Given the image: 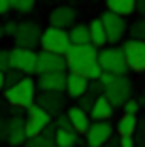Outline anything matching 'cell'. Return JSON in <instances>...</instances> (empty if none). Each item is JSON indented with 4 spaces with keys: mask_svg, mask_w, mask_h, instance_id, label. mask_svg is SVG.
Instances as JSON below:
<instances>
[{
    "mask_svg": "<svg viewBox=\"0 0 145 147\" xmlns=\"http://www.w3.org/2000/svg\"><path fill=\"white\" fill-rule=\"evenodd\" d=\"M36 81H34L32 77H24L22 81H17L15 85H11V88L4 90V100L9 102V107H22V109H28L30 105L36 102Z\"/></svg>",
    "mask_w": 145,
    "mask_h": 147,
    "instance_id": "cell-1",
    "label": "cell"
},
{
    "mask_svg": "<svg viewBox=\"0 0 145 147\" xmlns=\"http://www.w3.org/2000/svg\"><path fill=\"white\" fill-rule=\"evenodd\" d=\"M105 98L115 109H122L128 100L132 98V81L126 75H115L107 85H105Z\"/></svg>",
    "mask_w": 145,
    "mask_h": 147,
    "instance_id": "cell-2",
    "label": "cell"
},
{
    "mask_svg": "<svg viewBox=\"0 0 145 147\" xmlns=\"http://www.w3.org/2000/svg\"><path fill=\"white\" fill-rule=\"evenodd\" d=\"M98 60V47L94 43H81V45H71L66 53V62H68V70L71 73H81L90 62Z\"/></svg>",
    "mask_w": 145,
    "mask_h": 147,
    "instance_id": "cell-3",
    "label": "cell"
},
{
    "mask_svg": "<svg viewBox=\"0 0 145 147\" xmlns=\"http://www.w3.org/2000/svg\"><path fill=\"white\" fill-rule=\"evenodd\" d=\"M71 45H73V40H71V34H68L66 28L49 26V28H45L43 34H41V49H47V51L66 55L68 49H71Z\"/></svg>",
    "mask_w": 145,
    "mask_h": 147,
    "instance_id": "cell-4",
    "label": "cell"
},
{
    "mask_svg": "<svg viewBox=\"0 0 145 147\" xmlns=\"http://www.w3.org/2000/svg\"><path fill=\"white\" fill-rule=\"evenodd\" d=\"M98 64L103 66V70L115 73V75H126V70H128L124 49L115 47V45H109V47L98 49Z\"/></svg>",
    "mask_w": 145,
    "mask_h": 147,
    "instance_id": "cell-5",
    "label": "cell"
},
{
    "mask_svg": "<svg viewBox=\"0 0 145 147\" xmlns=\"http://www.w3.org/2000/svg\"><path fill=\"white\" fill-rule=\"evenodd\" d=\"M100 19H103V24H105V30H107V40H109V45L122 43L124 36H126V32H128L126 17L107 9V11L100 15Z\"/></svg>",
    "mask_w": 145,
    "mask_h": 147,
    "instance_id": "cell-6",
    "label": "cell"
},
{
    "mask_svg": "<svg viewBox=\"0 0 145 147\" xmlns=\"http://www.w3.org/2000/svg\"><path fill=\"white\" fill-rule=\"evenodd\" d=\"M26 113H28V117H26V134H28V139L41 134L43 130H45V126L53 124V121H51L53 115L47 113V111H45L38 102L30 105V107L26 109Z\"/></svg>",
    "mask_w": 145,
    "mask_h": 147,
    "instance_id": "cell-7",
    "label": "cell"
},
{
    "mask_svg": "<svg viewBox=\"0 0 145 147\" xmlns=\"http://www.w3.org/2000/svg\"><path fill=\"white\" fill-rule=\"evenodd\" d=\"M41 34H43V30L36 22H24V24H17V30H15L13 38H15L17 47L34 49L41 45Z\"/></svg>",
    "mask_w": 145,
    "mask_h": 147,
    "instance_id": "cell-8",
    "label": "cell"
},
{
    "mask_svg": "<svg viewBox=\"0 0 145 147\" xmlns=\"http://www.w3.org/2000/svg\"><path fill=\"white\" fill-rule=\"evenodd\" d=\"M122 49H124V55H126L128 70L145 73V40L128 38V40H124Z\"/></svg>",
    "mask_w": 145,
    "mask_h": 147,
    "instance_id": "cell-9",
    "label": "cell"
},
{
    "mask_svg": "<svg viewBox=\"0 0 145 147\" xmlns=\"http://www.w3.org/2000/svg\"><path fill=\"white\" fill-rule=\"evenodd\" d=\"M36 60L38 53L34 49L17 47V45H15V49H11V68L22 70L24 75H36Z\"/></svg>",
    "mask_w": 145,
    "mask_h": 147,
    "instance_id": "cell-10",
    "label": "cell"
},
{
    "mask_svg": "<svg viewBox=\"0 0 145 147\" xmlns=\"http://www.w3.org/2000/svg\"><path fill=\"white\" fill-rule=\"evenodd\" d=\"M115 126H111V121H92V126L86 132V147H103L105 143H109L113 136Z\"/></svg>",
    "mask_w": 145,
    "mask_h": 147,
    "instance_id": "cell-11",
    "label": "cell"
},
{
    "mask_svg": "<svg viewBox=\"0 0 145 147\" xmlns=\"http://www.w3.org/2000/svg\"><path fill=\"white\" fill-rule=\"evenodd\" d=\"M68 62L66 55H60L47 49L38 51V60H36V75H45V73H56V70H66Z\"/></svg>",
    "mask_w": 145,
    "mask_h": 147,
    "instance_id": "cell-12",
    "label": "cell"
},
{
    "mask_svg": "<svg viewBox=\"0 0 145 147\" xmlns=\"http://www.w3.org/2000/svg\"><path fill=\"white\" fill-rule=\"evenodd\" d=\"M36 102L47 111L51 113L53 117H58L64 109H66V94L64 92H41L36 94Z\"/></svg>",
    "mask_w": 145,
    "mask_h": 147,
    "instance_id": "cell-13",
    "label": "cell"
},
{
    "mask_svg": "<svg viewBox=\"0 0 145 147\" xmlns=\"http://www.w3.org/2000/svg\"><path fill=\"white\" fill-rule=\"evenodd\" d=\"M66 70H56V73L38 75L36 85L41 92H66Z\"/></svg>",
    "mask_w": 145,
    "mask_h": 147,
    "instance_id": "cell-14",
    "label": "cell"
},
{
    "mask_svg": "<svg viewBox=\"0 0 145 147\" xmlns=\"http://www.w3.org/2000/svg\"><path fill=\"white\" fill-rule=\"evenodd\" d=\"M75 22H77V11L73 7H66V4H60L49 13V26L68 30L71 26H75Z\"/></svg>",
    "mask_w": 145,
    "mask_h": 147,
    "instance_id": "cell-15",
    "label": "cell"
},
{
    "mask_svg": "<svg viewBox=\"0 0 145 147\" xmlns=\"http://www.w3.org/2000/svg\"><path fill=\"white\" fill-rule=\"evenodd\" d=\"M28 141L26 134V119L22 115H11L9 117V145L11 147H19Z\"/></svg>",
    "mask_w": 145,
    "mask_h": 147,
    "instance_id": "cell-16",
    "label": "cell"
},
{
    "mask_svg": "<svg viewBox=\"0 0 145 147\" xmlns=\"http://www.w3.org/2000/svg\"><path fill=\"white\" fill-rule=\"evenodd\" d=\"M66 115L71 117L73 128L77 130L79 134H86L88 128L92 126V117H90V113H88L86 109H81L79 105H73L71 109H66Z\"/></svg>",
    "mask_w": 145,
    "mask_h": 147,
    "instance_id": "cell-17",
    "label": "cell"
},
{
    "mask_svg": "<svg viewBox=\"0 0 145 147\" xmlns=\"http://www.w3.org/2000/svg\"><path fill=\"white\" fill-rule=\"evenodd\" d=\"M88 85H90V79L88 77L68 70V77H66V96H68V98L77 100L81 94L88 92Z\"/></svg>",
    "mask_w": 145,
    "mask_h": 147,
    "instance_id": "cell-18",
    "label": "cell"
},
{
    "mask_svg": "<svg viewBox=\"0 0 145 147\" xmlns=\"http://www.w3.org/2000/svg\"><path fill=\"white\" fill-rule=\"evenodd\" d=\"M113 113H115V107L105 96H98L92 111H90V117H92V121H105V119H111Z\"/></svg>",
    "mask_w": 145,
    "mask_h": 147,
    "instance_id": "cell-19",
    "label": "cell"
},
{
    "mask_svg": "<svg viewBox=\"0 0 145 147\" xmlns=\"http://www.w3.org/2000/svg\"><path fill=\"white\" fill-rule=\"evenodd\" d=\"M90 36H92V43L96 45V47H105V45L109 43L107 40V30H105V24H103L100 17L90 22Z\"/></svg>",
    "mask_w": 145,
    "mask_h": 147,
    "instance_id": "cell-20",
    "label": "cell"
},
{
    "mask_svg": "<svg viewBox=\"0 0 145 147\" xmlns=\"http://www.w3.org/2000/svg\"><path fill=\"white\" fill-rule=\"evenodd\" d=\"M105 4H107L109 11L119 13L124 17H128L137 11V0H105Z\"/></svg>",
    "mask_w": 145,
    "mask_h": 147,
    "instance_id": "cell-21",
    "label": "cell"
},
{
    "mask_svg": "<svg viewBox=\"0 0 145 147\" xmlns=\"http://www.w3.org/2000/svg\"><path fill=\"white\" fill-rule=\"evenodd\" d=\"M137 124H139V117L132 113H124L122 117L117 119L115 124V132L122 136V134H134V130H137Z\"/></svg>",
    "mask_w": 145,
    "mask_h": 147,
    "instance_id": "cell-22",
    "label": "cell"
},
{
    "mask_svg": "<svg viewBox=\"0 0 145 147\" xmlns=\"http://www.w3.org/2000/svg\"><path fill=\"white\" fill-rule=\"evenodd\" d=\"M68 34H71V40L75 45L92 43V36H90V24H75V26L68 28Z\"/></svg>",
    "mask_w": 145,
    "mask_h": 147,
    "instance_id": "cell-23",
    "label": "cell"
},
{
    "mask_svg": "<svg viewBox=\"0 0 145 147\" xmlns=\"http://www.w3.org/2000/svg\"><path fill=\"white\" fill-rule=\"evenodd\" d=\"M56 145L58 147H77L79 145V132H77V130L58 128V132H56Z\"/></svg>",
    "mask_w": 145,
    "mask_h": 147,
    "instance_id": "cell-24",
    "label": "cell"
},
{
    "mask_svg": "<svg viewBox=\"0 0 145 147\" xmlns=\"http://www.w3.org/2000/svg\"><path fill=\"white\" fill-rule=\"evenodd\" d=\"M128 36L134 38V40H145V17L143 15L128 26Z\"/></svg>",
    "mask_w": 145,
    "mask_h": 147,
    "instance_id": "cell-25",
    "label": "cell"
},
{
    "mask_svg": "<svg viewBox=\"0 0 145 147\" xmlns=\"http://www.w3.org/2000/svg\"><path fill=\"white\" fill-rule=\"evenodd\" d=\"M24 147H58V145H56V139H49V136H45L41 132V134L32 136V139H28L24 143Z\"/></svg>",
    "mask_w": 145,
    "mask_h": 147,
    "instance_id": "cell-26",
    "label": "cell"
},
{
    "mask_svg": "<svg viewBox=\"0 0 145 147\" xmlns=\"http://www.w3.org/2000/svg\"><path fill=\"white\" fill-rule=\"evenodd\" d=\"M36 4V0H11V9L17 13H30Z\"/></svg>",
    "mask_w": 145,
    "mask_h": 147,
    "instance_id": "cell-27",
    "label": "cell"
},
{
    "mask_svg": "<svg viewBox=\"0 0 145 147\" xmlns=\"http://www.w3.org/2000/svg\"><path fill=\"white\" fill-rule=\"evenodd\" d=\"M96 98H98V96H94V94L88 90L86 94H81V96L77 98V105H79L81 109H86L88 113H90V111H92V107H94V102H96Z\"/></svg>",
    "mask_w": 145,
    "mask_h": 147,
    "instance_id": "cell-28",
    "label": "cell"
},
{
    "mask_svg": "<svg viewBox=\"0 0 145 147\" xmlns=\"http://www.w3.org/2000/svg\"><path fill=\"white\" fill-rule=\"evenodd\" d=\"M4 77H7V88H11L17 81H22L26 75H24L22 70H17V68H9V70H4Z\"/></svg>",
    "mask_w": 145,
    "mask_h": 147,
    "instance_id": "cell-29",
    "label": "cell"
},
{
    "mask_svg": "<svg viewBox=\"0 0 145 147\" xmlns=\"http://www.w3.org/2000/svg\"><path fill=\"white\" fill-rule=\"evenodd\" d=\"M134 143H137V147H145V119H141L137 124V130H134Z\"/></svg>",
    "mask_w": 145,
    "mask_h": 147,
    "instance_id": "cell-30",
    "label": "cell"
},
{
    "mask_svg": "<svg viewBox=\"0 0 145 147\" xmlns=\"http://www.w3.org/2000/svg\"><path fill=\"white\" fill-rule=\"evenodd\" d=\"M53 124H56L58 128H64V130H75V128H73V124H71V117H68L66 113H60Z\"/></svg>",
    "mask_w": 145,
    "mask_h": 147,
    "instance_id": "cell-31",
    "label": "cell"
},
{
    "mask_svg": "<svg viewBox=\"0 0 145 147\" xmlns=\"http://www.w3.org/2000/svg\"><path fill=\"white\" fill-rule=\"evenodd\" d=\"M11 68V51L9 49H0V70Z\"/></svg>",
    "mask_w": 145,
    "mask_h": 147,
    "instance_id": "cell-32",
    "label": "cell"
},
{
    "mask_svg": "<svg viewBox=\"0 0 145 147\" xmlns=\"http://www.w3.org/2000/svg\"><path fill=\"white\" fill-rule=\"evenodd\" d=\"M0 143H9V117H0Z\"/></svg>",
    "mask_w": 145,
    "mask_h": 147,
    "instance_id": "cell-33",
    "label": "cell"
},
{
    "mask_svg": "<svg viewBox=\"0 0 145 147\" xmlns=\"http://www.w3.org/2000/svg\"><path fill=\"white\" fill-rule=\"evenodd\" d=\"M88 90H90V92H92L94 96H103V94H105V85H103V81H100V79H94V81H90Z\"/></svg>",
    "mask_w": 145,
    "mask_h": 147,
    "instance_id": "cell-34",
    "label": "cell"
},
{
    "mask_svg": "<svg viewBox=\"0 0 145 147\" xmlns=\"http://www.w3.org/2000/svg\"><path fill=\"white\" fill-rule=\"evenodd\" d=\"M122 109H124V113H132V115H137V113H139V109H141V105H139V100H132V98H130Z\"/></svg>",
    "mask_w": 145,
    "mask_h": 147,
    "instance_id": "cell-35",
    "label": "cell"
},
{
    "mask_svg": "<svg viewBox=\"0 0 145 147\" xmlns=\"http://www.w3.org/2000/svg\"><path fill=\"white\" fill-rule=\"evenodd\" d=\"M117 143H119V147H137L132 134H122V136L117 139Z\"/></svg>",
    "mask_w": 145,
    "mask_h": 147,
    "instance_id": "cell-36",
    "label": "cell"
},
{
    "mask_svg": "<svg viewBox=\"0 0 145 147\" xmlns=\"http://www.w3.org/2000/svg\"><path fill=\"white\" fill-rule=\"evenodd\" d=\"M2 28H4V34H7V36H13L15 30H17V22H7Z\"/></svg>",
    "mask_w": 145,
    "mask_h": 147,
    "instance_id": "cell-37",
    "label": "cell"
},
{
    "mask_svg": "<svg viewBox=\"0 0 145 147\" xmlns=\"http://www.w3.org/2000/svg\"><path fill=\"white\" fill-rule=\"evenodd\" d=\"M11 11V0H0V15H7Z\"/></svg>",
    "mask_w": 145,
    "mask_h": 147,
    "instance_id": "cell-38",
    "label": "cell"
},
{
    "mask_svg": "<svg viewBox=\"0 0 145 147\" xmlns=\"http://www.w3.org/2000/svg\"><path fill=\"white\" fill-rule=\"evenodd\" d=\"M7 90V77H4V70H0V92Z\"/></svg>",
    "mask_w": 145,
    "mask_h": 147,
    "instance_id": "cell-39",
    "label": "cell"
},
{
    "mask_svg": "<svg viewBox=\"0 0 145 147\" xmlns=\"http://www.w3.org/2000/svg\"><path fill=\"white\" fill-rule=\"evenodd\" d=\"M137 11L145 17V0H137Z\"/></svg>",
    "mask_w": 145,
    "mask_h": 147,
    "instance_id": "cell-40",
    "label": "cell"
},
{
    "mask_svg": "<svg viewBox=\"0 0 145 147\" xmlns=\"http://www.w3.org/2000/svg\"><path fill=\"white\" fill-rule=\"evenodd\" d=\"M103 147H119V143L117 141H109V143H105Z\"/></svg>",
    "mask_w": 145,
    "mask_h": 147,
    "instance_id": "cell-41",
    "label": "cell"
},
{
    "mask_svg": "<svg viewBox=\"0 0 145 147\" xmlns=\"http://www.w3.org/2000/svg\"><path fill=\"white\" fill-rule=\"evenodd\" d=\"M139 105H141V107H143V105H145V94L141 96V98H139Z\"/></svg>",
    "mask_w": 145,
    "mask_h": 147,
    "instance_id": "cell-42",
    "label": "cell"
},
{
    "mask_svg": "<svg viewBox=\"0 0 145 147\" xmlns=\"http://www.w3.org/2000/svg\"><path fill=\"white\" fill-rule=\"evenodd\" d=\"M2 36H4V28L0 26V40H2Z\"/></svg>",
    "mask_w": 145,
    "mask_h": 147,
    "instance_id": "cell-43",
    "label": "cell"
}]
</instances>
